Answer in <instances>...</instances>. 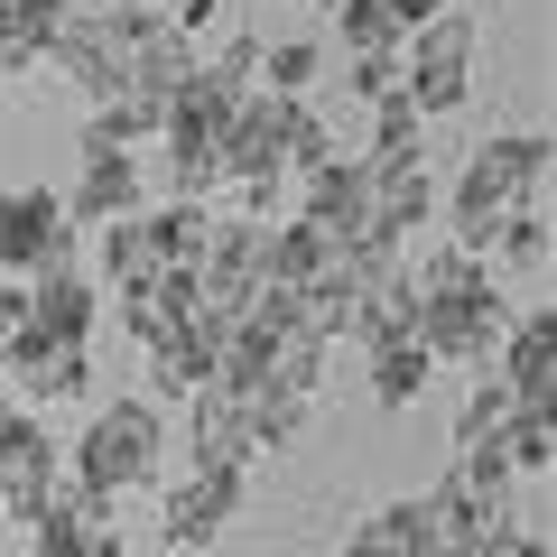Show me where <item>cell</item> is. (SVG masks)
Listing matches in <instances>:
<instances>
[{"instance_id": "cell-1", "label": "cell", "mask_w": 557, "mask_h": 557, "mask_svg": "<svg viewBox=\"0 0 557 557\" xmlns=\"http://www.w3.org/2000/svg\"><path fill=\"white\" fill-rule=\"evenodd\" d=\"M539 186H548V131H493L465 159L456 196H446V223H456V242L483 251V233L502 214H520V205H539Z\"/></svg>"}, {"instance_id": "cell-2", "label": "cell", "mask_w": 557, "mask_h": 557, "mask_svg": "<svg viewBox=\"0 0 557 557\" xmlns=\"http://www.w3.org/2000/svg\"><path fill=\"white\" fill-rule=\"evenodd\" d=\"M159 465H168V409L159 399H112V409H94V428L75 437L65 474L121 502V493H139V483H159Z\"/></svg>"}, {"instance_id": "cell-3", "label": "cell", "mask_w": 557, "mask_h": 557, "mask_svg": "<svg viewBox=\"0 0 557 557\" xmlns=\"http://www.w3.org/2000/svg\"><path fill=\"white\" fill-rule=\"evenodd\" d=\"M159 20V10H139V0H112V10H65L57 38H47V65L75 84L84 102H112L131 84V38Z\"/></svg>"}, {"instance_id": "cell-4", "label": "cell", "mask_w": 557, "mask_h": 557, "mask_svg": "<svg viewBox=\"0 0 557 557\" xmlns=\"http://www.w3.org/2000/svg\"><path fill=\"white\" fill-rule=\"evenodd\" d=\"M474 20L465 10H437L428 28H409L399 38V102H409L418 121H437V112H456L465 94H474Z\"/></svg>"}, {"instance_id": "cell-5", "label": "cell", "mask_w": 557, "mask_h": 557, "mask_svg": "<svg viewBox=\"0 0 557 557\" xmlns=\"http://www.w3.org/2000/svg\"><path fill=\"white\" fill-rule=\"evenodd\" d=\"M502 325H511V307H502V278H483V288H446V298H418L409 344H418L428 362H493Z\"/></svg>"}, {"instance_id": "cell-6", "label": "cell", "mask_w": 557, "mask_h": 557, "mask_svg": "<svg viewBox=\"0 0 557 557\" xmlns=\"http://www.w3.org/2000/svg\"><path fill=\"white\" fill-rule=\"evenodd\" d=\"M57 474H65L57 465V428H47L20 391H0V511L38 520L47 502H57Z\"/></svg>"}, {"instance_id": "cell-7", "label": "cell", "mask_w": 557, "mask_h": 557, "mask_svg": "<svg viewBox=\"0 0 557 557\" xmlns=\"http://www.w3.org/2000/svg\"><path fill=\"white\" fill-rule=\"evenodd\" d=\"M75 260V214H65L57 186H10L0 196V270L10 278H38Z\"/></svg>"}, {"instance_id": "cell-8", "label": "cell", "mask_w": 557, "mask_h": 557, "mask_svg": "<svg viewBox=\"0 0 557 557\" xmlns=\"http://www.w3.org/2000/svg\"><path fill=\"white\" fill-rule=\"evenodd\" d=\"M0 372H10V391H20L28 409H65V399H84V381H94V354L20 325V335L0 344Z\"/></svg>"}, {"instance_id": "cell-9", "label": "cell", "mask_w": 557, "mask_h": 557, "mask_svg": "<svg viewBox=\"0 0 557 557\" xmlns=\"http://www.w3.org/2000/svg\"><path fill=\"white\" fill-rule=\"evenodd\" d=\"M233 511H242V483L186 474V483H168V493H159V539H168L177 557H205L223 530H233Z\"/></svg>"}, {"instance_id": "cell-10", "label": "cell", "mask_w": 557, "mask_h": 557, "mask_svg": "<svg viewBox=\"0 0 557 557\" xmlns=\"http://www.w3.org/2000/svg\"><path fill=\"white\" fill-rule=\"evenodd\" d=\"M493 362H502V391H511V399H548V409H557V317H548V307H530V317L502 325Z\"/></svg>"}, {"instance_id": "cell-11", "label": "cell", "mask_w": 557, "mask_h": 557, "mask_svg": "<svg viewBox=\"0 0 557 557\" xmlns=\"http://www.w3.org/2000/svg\"><path fill=\"white\" fill-rule=\"evenodd\" d=\"M20 288H28V325H38V335H57V344H84V335H94L102 288H94V270H84V260L38 270V278H20Z\"/></svg>"}, {"instance_id": "cell-12", "label": "cell", "mask_w": 557, "mask_h": 557, "mask_svg": "<svg viewBox=\"0 0 557 557\" xmlns=\"http://www.w3.org/2000/svg\"><path fill=\"white\" fill-rule=\"evenodd\" d=\"M102 233V278H112V298L121 288H159V278H177V260H168V242H159V223H149V205L139 214H112V223H94Z\"/></svg>"}, {"instance_id": "cell-13", "label": "cell", "mask_w": 557, "mask_h": 557, "mask_svg": "<svg viewBox=\"0 0 557 557\" xmlns=\"http://www.w3.org/2000/svg\"><path fill=\"white\" fill-rule=\"evenodd\" d=\"M75 223H112V214H139V149H102L84 139V168H75V196H65Z\"/></svg>"}, {"instance_id": "cell-14", "label": "cell", "mask_w": 557, "mask_h": 557, "mask_svg": "<svg viewBox=\"0 0 557 557\" xmlns=\"http://www.w3.org/2000/svg\"><path fill=\"white\" fill-rule=\"evenodd\" d=\"M483 270H493V278H539V270H548V214H539V205L502 214L493 233H483Z\"/></svg>"}, {"instance_id": "cell-15", "label": "cell", "mask_w": 557, "mask_h": 557, "mask_svg": "<svg viewBox=\"0 0 557 557\" xmlns=\"http://www.w3.org/2000/svg\"><path fill=\"white\" fill-rule=\"evenodd\" d=\"M493 437H502V456H511V474L539 483L557 465V409H548V399H511V418H502Z\"/></svg>"}, {"instance_id": "cell-16", "label": "cell", "mask_w": 557, "mask_h": 557, "mask_svg": "<svg viewBox=\"0 0 557 557\" xmlns=\"http://www.w3.org/2000/svg\"><path fill=\"white\" fill-rule=\"evenodd\" d=\"M57 20H65V0H20V10H0V75H28V65H47Z\"/></svg>"}, {"instance_id": "cell-17", "label": "cell", "mask_w": 557, "mask_h": 557, "mask_svg": "<svg viewBox=\"0 0 557 557\" xmlns=\"http://www.w3.org/2000/svg\"><path fill=\"white\" fill-rule=\"evenodd\" d=\"M362 362H372V399H381V409H418V391H428V372H437L409 335H399V344H372Z\"/></svg>"}, {"instance_id": "cell-18", "label": "cell", "mask_w": 557, "mask_h": 557, "mask_svg": "<svg viewBox=\"0 0 557 557\" xmlns=\"http://www.w3.org/2000/svg\"><path fill=\"white\" fill-rule=\"evenodd\" d=\"M278 159H288V177L317 159H335V131H325V112L307 94H278Z\"/></svg>"}, {"instance_id": "cell-19", "label": "cell", "mask_w": 557, "mask_h": 557, "mask_svg": "<svg viewBox=\"0 0 557 557\" xmlns=\"http://www.w3.org/2000/svg\"><path fill=\"white\" fill-rule=\"evenodd\" d=\"M317 75H325L317 38H260V94H307Z\"/></svg>"}, {"instance_id": "cell-20", "label": "cell", "mask_w": 557, "mask_h": 557, "mask_svg": "<svg viewBox=\"0 0 557 557\" xmlns=\"http://www.w3.org/2000/svg\"><path fill=\"white\" fill-rule=\"evenodd\" d=\"M28 530V557H94V530H84L75 511H57V502H47L38 520H20Z\"/></svg>"}, {"instance_id": "cell-21", "label": "cell", "mask_w": 557, "mask_h": 557, "mask_svg": "<svg viewBox=\"0 0 557 557\" xmlns=\"http://www.w3.org/2000/svg\"><path fill=\"white\" fill-rule=\"evenodd\" d=\"M354 65V102H391L399 94V47H344Z\"/></svg>"}, {"instance_id": "cell-22", "label": "cell", "mask_w": 557, "mask_h": 557, "mask_svg": "<svg viewBox=\"0 0 557 557\" xmlns=\"http://www.w3.org/2000/svg\"><path fill=\"white\" fill-rule=\"evenodd\" d=\"M502 418H511V391H502V372H493V381H474V399H465V409H456V446L493 437Z\"/></svg>"}, {"instance_id": "cell-23", "label": "cell", "mask_w": 557, "mask_h": 557, "mask_svg": "<svg viewBox=\"0 0 557 557\" xmlns=\"http://www.w3.org/2000/svg\"><path fill=\"white\" fill-rule=\"evenodd\" d=\"M168 20H177L186 38H205V28H223V0H177V10H168Z\"/></svg>"}, {"instance_id": "cell-24", "label": "cell", "mask_w": 557, "mask_h": 557, "mask_svg": "<svg viewBox=\"0 0 557 557\" xmlns=\"http://www.w3.org/2000/svg\"><path fill=\"white\" fill-rule=\"evenodd\" d=\"M335 557H409V548H391V539H381V530H354V539H344Z\"/></svg>"}, {"instance_id": "cell-25", "label": "cell", "mask_w": 557, "mask_h": 557, "mask_svg": "<svg viewBox=\"0 0 557 557\" xmlns=\"http://www.w3.org/2000/svg\"><path fill=\"white\" fill-rule=\"evenodd\" d=\"M270 10H325V0H270Z\"/></svg>"}, {"instance_id": "cell-26", "label": "cell", "mask_w": 557, "mask_h": 557, "mask_svg": "<svg viewBox=\"0 0 557 557\" xmlns=\"http://www.w3.org/2000/svg\"><path fill=\"white\" fill-rule=\"evenodd\" d=\"M65 10H112V0H65Z\"/></svg>"}, {"instance_id": "cell-27", "label": "cell", "mask_w": 557, "mask_h": 557, "mask_svg": "<svg viewBox=\"0 0 557 557\" xmlns=\"http://www.w3.org/2000/svg\"><path fill=\"white\" fill-rule=\"evenodd\" d=\"M0 10H20V0H0Z\"/></svg>"}, {"instance_id": "cell-28", "label": "cell", "mask_w": 557, "mask_h": 557, "mask_svg": "<svg viewBox=\"0 0 557 557\" xmlns=\"http://www.w3.org/2000/svg\"><path fill=\"white\" fill-rule=\"evenodd\" d=\"M168 557H177V548H168Z\"/></svg>"}]
</instances>
